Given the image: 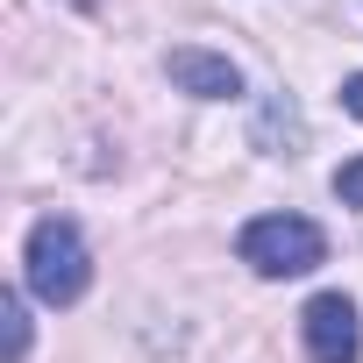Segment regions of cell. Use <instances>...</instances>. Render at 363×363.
Returning a JSON list of instances; mask_svg holds the SVG:
<instances>
[{
  "label": "cell",
  "mask_w": 363,
  "mask_h": 363,
  "mask_svg": "<svg viewBox=\"0 0 363 363\" xmlns=\"http://www.w3.org/2000/svg\"><path fill=\"white\" fill-rule=\"evenodd\" d=\"M299 342L313 363H363V320L349 292H313L299 306Z\"/></svg>",
  "instance_id": "cell-3"
},
{
  "label": "cell",
  "mask_w": 363,
  "mask_h": 363,
  "mask_svg": "<svg viewBox=\"0 0 363 363\" xmlns=\"http://www.w3.org/2000/svg\"><path fill=\"white\" fill-rule=\"evenodd\" d=\"M164 72H171L178 93H193V100H242V72H235V57H221V50L178 43V50H164Z\"/></svg>",
  "instance_id": "cell-4"
},
{
  "label": "cell",
  "mask_w": 363,
  "mask_h": 363,
  "mask_svg": "<svg viewBox=\"0 0 363 363\" xmlns=\"http://www.w3.org/2000/svg\"><path fill=\"white\" fill-rule=\"evenodd\" d=\"M65 8H86V15H93V8H100V0H65Z\"/></svg>",
  "instance_id": "cell-8"
},
{
  "label": "cell",
  "mask_w": 363,
  "mask_h": 363,
  "mask_svg": "<svg viewBox=\"0 0 363 363\" xmlns=\"http://www.w3.org/2000/svg\"><path fill=\"white\" fill-rule=\"evenodd\" d=\"M342 107L363 121V72H356V79H342Z\"/></svg>",
  "instance_id": "cell-7"
},
{
  "label": "cell",
  "mask_w": 363,
  "mask_h": 363,
  "mask_svg": "<svg viewBox=\"0 0 363 363\" xmlns=\"http://www.w3.org/2000/svg\"><path fill=\"white\" fill-rule=\"evenodd\" d=\"M0 320H8V349H0V363H29V299L8 292V299H0Z\"/></svg>",
  "instance_id": "cell-5"
},
{
  "label": "cell",
  "mask_w": 363,
  "mask_h": 363,
  "mask_svg": "<svg viewBox=\"0 0 363 363\" xmlns=\"http://www.w3.org/2000/svg\"><path fill=\"white\" fill-rule=\"evenodd\" d=\"M335 200H342V207H356V214H363V157H349V164H342V171H335Z\"/></svg>",
  "instance_id": "cell-6"
},
{
  "label": "cell",
  "mask_w": 363,
  "mask_h": 363,
  "mask_svg": "<svg viewBox=\"0 0 363 363\" xmlns=\"http://www.w3.org/2000/svg\"><path fill=\"white\" fill-rule=\"evenodd\" d=\"M235 257H242L257 278H306V271L328 264V235H320L306 214H257V221H242Z\"/></svg>",
  "instance_id": "cell-2"
},
{
  "label": "cell",
  "mask_w": 363,
  "mask_h": 363,
  "mask_svg": "<svg viewBox=\"0 0 363 363\" xmlns=\"http://www.w3.org/2000/svg\"><path fill=\"white\" fill-rule=\"evenodd\" d=\"M22 292L43 299V306H79L93 292V250L79 235V221L65 214H43L22 242Z\"/></svg>",
  "instance_id": "cell-1"
}]
</instances>
